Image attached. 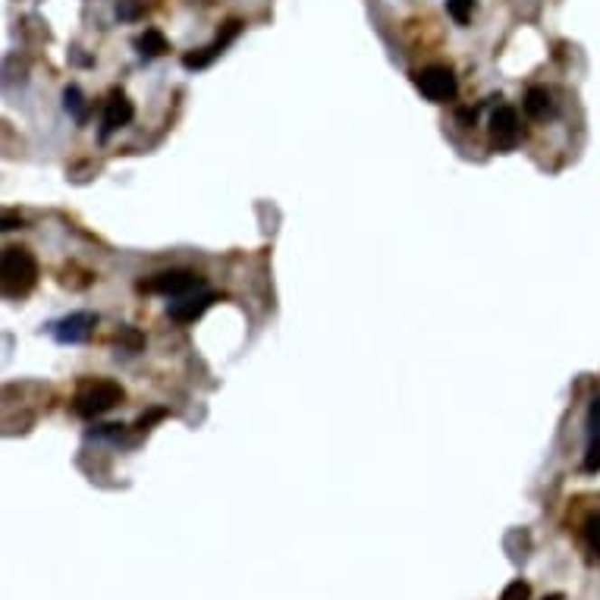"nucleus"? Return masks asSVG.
<instances>
[{
  "mask_svg": "<svg viewBox=\"0 0 600 600\" xmlns=\"http://www.w3.org/2000/svg\"><path fill=\"white\" fill-rule=\"evenodd\" d=\"M0 283H4L6 299H25L38 283V265H35V258H32V252L16 248V246L6 248L4 252V277H0Z\"/></svg>",
  "mask_w": 600,
  "mask_h": 600,
  "instance_id": "nucleus-1",
  "label": "nucleus"
},
{
  "mask_svg": "<svg viewBox=\"0 0 600 600\" xmlns=\"http://www.w3.org/2000/svg\"><path fill=\"white\" fill-rule=\"evenodd\" d=\"M123 399V387L114 380H95V384H85L76 397V412L82 418H98V415L110 412L117 402Z\"/></svg>",
  "mask_w": 600,
  "mask_h": 600,
  "instance_id": "nucleus-2",
  "label": "nucleus"
},
{
  "mask_svg": "<svg viewBox=\"0 0 600 600\" xmlns=\"http://www.w3.org/2000/svg\"><path fill=\"white\" fill-rule=\"evenodd\" d=\"M204 286V280L199 274H192V270H164V274H155L151 280H142L138 283V289L142 293H157V295H186L192 293V289Z\"/></svg>",
  "mask_w": 600,
  "mask_h": 600,
  "instance_id": "nucleus-3",
  "label": "nucleus"
},
{
  "mask_svg": "<svg viewBox=\"0 0 600 600\" xmlns=\"http://www.w3.org/2000/svg\"><path fill=\"white\" fill-rule=\"evenodd\" d=\"M415 85H418L421 95L434 104L453 101V98H456V89H459L456 76H453L446 67H427V70L415 72Z\"/></svg>",
  "mask_w": 600,
  "mask_h": 600,
  "instance_id": "nucleus-4",
  "label": "nucleus"
},
{
  "mask_svg": "<svg viewBox=\"0 0 600 600\" xmlns=\"http://www.w3.org/2000/svg\"><path fill=\"white\" fill-rule=\"evenodd\" d=\"M519 136H522L519 114L510 108V104H500V108L491 114V145L497 151H512L519 145Z\"/></svg>",
  "mask_w": 600,
  "mask_h": 600,
  "instance_id": "nucleus-5",
  "label": "nucleus"
},
{
  "mask_svg": "<svg viewBox=\"0 0 600 600\" xmlns=\"http://www.w3.org/2000/svg\"><path fill=\"white\" fill-rule=\"evenodd\" d=\"M214 299L217 295L211 293V289L199 286V289H192V293H186V295H176V299L167 305V314L173 321H180V324H192V321H199L202 314L214 305Z\"/></svg>",
  "mask_w": 600,
  "mask_h": 600,
  "instance_id": "nucleus-6",
  "label": "nucleus"
},
{
  "mask_svg": "<svg viewBox=\"0 0 600 600\" xmlns=\"http://www.w3.org/2000/svg\"><path fill=\"white\" fill-rule=\"evenodd\" d=\"M239 35V23H227V29H223V35H217V42L211 44V48H202V51H195V54H186L183 57V67L186 70H204V67H211V61H214L217 54H223V48H227L233 38Z\"/></svg>",
  "mask_w": 600,
  "mask_h": 600,
  "instance_id": "nucleus-7",
  "label": "nucleus"
},
{
  "mask_svg": "<svg viewBox=\"0 0 600 600\" xmlns=\"http://www.w3.org/2000/svg\"><path fill=\"white\" fill-rule=\"evenodd\" d=\"M133 114H136V108H133V101H129V98H123V95H114V98H110V101L104 104L101 142H108L110 133H117V129H120V127H127V123L133 120Z\"/></svg>",
  "mask_w": 600,
  "mask_h": 600,
  "instance_id": "nucleus-8",
  "label": "nucleus"
},
{
  "mask_svg": "<svg viewBox=\"0 0 600 600\" xmlns=\"http://www.w3.org/2000/svg\"><path fill=\"white\" fill-rule=\"evenodd\" d=\"M91 324H95L91 314H85V312L70 314V318H63L61 324L54 327V336H57V342H82V340H89Z\"/></svg>",
  "mask_w": 600,
  "mask_h": 600,
  "instance_id": "nucleus-9",
  "label": "nucleus"
},
{
  "mask_svg": "<svg viewBox=\"0 0 600 600\" xmlns=\"http://www.w3.org/2000/svg\"><path fill=\"white\" fill-rule=\"evenodd\" d=\"M525 114L531 117V120H547V117H553V95L547 89H540V85H531L529 91H525V101H522Z\"/></svg>",
  "mask_w": 600,
  "mask_h": 600,
  "instance_id": "nucleus-10",
  "label": "nucleus"
},
{
  "mask_svg": "<svg viewBox=\"0 0 600 600\" xmlns=\"http://www.w3.org/2000/svg\"><path fill=\"white\" fill-rule=\"evenodd\" d=\"M136 44H138V51H142V57H161V54H167L170 51L164 32H157V29H145L142 35H138Z\"/></svg>",
  "mask_w": 600,
  "mask_h": 600,
  "instance_id": "nucleus-11",
  "label": "nucleus"
},
{
  "mask_svg": "<svg viewBox=\"0 0 600 600\" xmlns=\"http://www.w3.org/2000/svg\"><path fill=\"white\" fill-rule=\"evenodd\" d=\"M446 13H450V19L453 23H459V25L472 23L474 0H446Z\"/></svg>",
  "mask_w": 600,
  "mask_h": 600,
  "instance_id": "nucleus-12",
  "label": "nucleus"
},
{
  "mask_svg": "<svg viewBox=\"0 0 600 600\" xmlns=\"http://www.w3.org/2000/svg\"><path fill=\"white\" fill-rule=\"evenodd\" d=\"M63 104H67V110L76 117L79 123H85V101H82V91H79L76 85L63 91Z\"/></svg>",
  "mask_w": 600,
  "mask_h": 600,
  "instance_id": "nucleus-13",
  "label": "nucleus"
},
{
  "mask_svg": "<svg viewBox=\"0 0 600 600\" xmlns=\"http://www.w3.org/2000/svg\"><path fill=\"white\" fill-rule=\"evenodd\" d=\"M529 597H531V588H529V582H522V578L510 582L503 588V595H500V600H529Z\"/></svg>",
  "mask_w": 600,
  "mask_h": 600,
  "instance_id": "nucleus-14",
  "label": "nucleus"
},
{
  "mask_svg": "<svg viewBox=\"0 0 600 600\" xmlns=\"http://www.w3.org/2000/svg\"><path fill=\"white\" fill-rule=\"evenodd\" d=\"M585 472H600V434H595V440L588 444V453H585V463H582Z\"/></svg>",
  "mask_w": 600,
  "mask_h": 600,
  "instance_id": "nucleus-15",
  "label": "nucleus"
},
{
  "mask_svg": "<svg viewBox=\"0 0 600 600\" xmlns=\"http://www.w3.org/2000/svg\"><path fill=\"white\" fill-rule=\"evenodd\" d=\"M585 540H588L591 553H595V557H600V516L588 519V525H585Z\"/></svg>",
  "mask_w": 600,
  "mask_h": 600,
  "instance_id": "nucleus-16",
  "label": "nucleus"
},
{
  "mask_svg": "<svg viewBox=\"0 0 600 600\" xmlns=\"http://www.w3.org/2000/svg\"><path fill=\"white\" fill-rule=\"evenodd\" d=\"M588 427L595 434H600V399L591 402V408H588Z\"/></svg>",
  "mask_w": 600,
  "mask_h": 600,
  "instance_id": "nucleus-17",
  "label": "nucleus"
},
{
  "mask_svg": "<svg viewBox=\"0 0 600 600\" xmlns=\"http://www.w3.org/2000/svg\"><path fill=\"white\" fill-rule=\"evenodd\" d=\"M136 13H138V4H136V0H129L127 6H117V16H120V19H133Z\"/></svg>",
  "mask_w": 600,
  "mask_h": 600,
  "instance_id": "nucleus-18",
  "label": "nucleus"
},
{
  "mask_svg": "<svg viewBox=\"0 0 600 600\" xmlns=\"http://www.w3.org/2000/svg\"><path fill=\"white\" fill-rule=\"evenodd\" d=\"M164 415H167V412H164V408H155V412H148V415H142V418H138V427H148L151 421L164 418Z\"/></svg>",
  "mask_w": 600,
  "mask_h": 600,
  "instance_id": "nucleus-19",
  "label": "nucleus"
}]
</instances>
